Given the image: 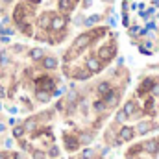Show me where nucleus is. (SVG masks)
I'll return each instance as SVG.
<instances>
[{
    "instance_id": "7",
    "label": "nucleus",
    "mask_w": 159,
    "mask_h": 159,
    "mask_svg": "<svg viewBox=\"0 0 159 159\" xmlns=\"http://www.w3.org/2000/svg\"><path fill=\"white\" fill-rule=\"evenodd\" d=\"M6 94H7L6 87H4V85H0V98H6Z\"/></svg>"
},
{
    "instance_id": "8",
    "label": "nucleus",
    "mask_w": 159,
    "mask_h": 159,
    "mask_svg": "<svg viewBox=\"0 0 159 159\" xmlns=\"http://www.w3.org/2000/svg\"><path fill=\"white\" fill-rule=\"evenodd\" d=\"M57 159H59V157H57Z\"/></svg>"
},
{
    "instance_id": "3",
    "label": "nucleus",
    "mask_w": 159,
    "mask_h": 159,
    "mask_svg": "<svg viewBox=\"0 0 159 159\" xmlns=\"http://www.w3.org/2000/svg\"><path fill=\"white\" fill-rule=\"evenodd\" d=\"M122 22L143 54L159 50V0H122Z\"/></svg>"
},
{
    "instance_id": "5",
    "label": "nucleus",
    "mask_w": 159,
    "mask_h": 159,
    "mask_svg": "<svg viewBox=\"0 0 159 159\" xmlns=\"http://www.w3.org/2000/svg\"><path fill=\"white\" fill-rule=\"evenodd\" d=\"M13 137H15V139H22V137H24V128H22V124H19V126L13 128Z\"/></svg>"
},
{
    "instance_id": "1",
    "label": "nucleus",
    "mask_w": 159,
    "mask_h": 159,
    "mask_svg": "<svg viewBox=\"0 0 159 159\" xmlns=\"http://www.w3.org/2000/svg\"><path fill=\"white\" fill-rule=\"evenodd\" d=\"M83 0H17L11 20L19 34L56 46L70 34V22Z\"/></svg>"
},
{
    "instance_id": "4",
    "label": "nucleus",
    "mask_w": 159,
    "mask_h": 159,
    "mask_svg": "<svg viewBox=\"0 0 159 159\" xmlns=\"http://www.w3.org/2000/svg\"><path fill=\"white\" fill-rule=\"evenodd\" d=\"M15 2H17V0H0V17H2V15L6 13V9L11 7Z\"/></svg>"
},
{
    "instance_id": "6",
    "label": "nucleus",
    "mask_w": 159,
    "mask_h": 159,
    "mask_svg": "<svg viewBox=\"0 0 159 159\" xmlns=\"http://www.w3.org/2000/svg\"><path fill=\"white\" fill-rule=\"evenodd\" d=\"M0 159H11V152H0Z\"/></svg>"
},
{
    "instance_id": "2",
    "label": "nucleus",
    "mask_w": 159,
    "mask_h": 159,
    "mask_svg": "<svg viewBox=\"0 0 159 159\" xmlns=\"http://www.w3.org/2000/svg\"><path fill=\"white\" fill-rule=\"evenodd\" d=\"M119 54V35L107 24L89 26L78 34L63 52L61 70L65 78L87 81L100 74Z\"/></svg>"
}]
</instances>
